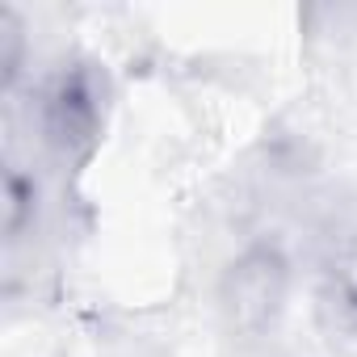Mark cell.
Returning a JSON list of instances; mask_svg holds the SVG:
<instances>
[{"mask_svg": "<svg viewBox=\"0 0 357 357\" xmlns=\"http://www.w3.org/2000/svg\"><path fill=\"white\" fill-rule=\"evenodd\" d=\"M294 294V261L278 236L248 240L219 273V315L236 340L278 332Z\"/></svg>", "mask_w": 357, "mask_h": 357, "instance_id": "6da1fadb", "label": "cell"}, {"mask_svg": "<svg viewBox=\"0 0 357 357\" xmlns=\"http://www.w3.org/2000/svg\"><path fill=\"white\" fill-rule=\"evenodd\" d=\"M34 109L47 151L63 164H84L105 135V76L93 63L72 59L43 80Z\"/></svg>", "mask_w": 357, "mask_h": 357, "instance_id": "7a4b0ae2", "label": "cell"}, {"mask_svg": "<svg viewBox=\"0 0 357 357\" xmlns=\"http://www.w3.org/2000/svg\"><path fill=\"white\" fill-rule=\"evenodd\" d=\"M315 315L332 336L357 340V202L332 211L315 252Z\"/></svg>", "mask_w": 357, "mask_h": 357, "instance_id": "3957f363", "label": "cell"}, {"mask_svg": "<svg viewBox=\"0 0 357 357\" xmlns=\"http://www.w3.org/2000/svg\"><path fill=\"white\" fill-rule=\"evenodd\" d=\"M38 219V181L22 164H5V240L17 244Z\"/></svg>", "mask_w": 357, "mask_h": 357, "instance_id": "277c9868", "label": "cell"}, {"mask_svg": "<svg viewBox=\"0 0 357 357\" xmlns=\"http://www.w3.org/2000/svg\"><path fill=\"white\" fill-rule=\"evenodd\" d=\"M26 68V22L17 9H0V72H5V89L13 93Z\"/></svg>", "mask_w": 357, "mask_h": 357, "instance_id": "5b68a950", "label": "cell"}]
</instances>
